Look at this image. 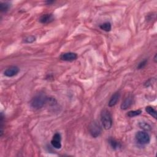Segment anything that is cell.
I'll return each instance as SVG.
<instances>
[{
    "label": "cell",
    "mask_w": 157,
    "mask_h": 157,
    "mask_svg": "<svg viewBox=\"0 0 157 157\" xmlns=\"http://www.w3.org/2000/svg\"><path fill=\"white\" fill-rule=\"evenodd\" d=\"M47 101V97L44 93H39L36 95L31 101V106L34 109L42 108Z\"/></svg>",
    "instance_id": "obj_1"
},
{
    "label": "cell",
    "mask_w": 157,
    "mask_h": 157,
    "mask_svg": "<svg viewBox=\"0 0 157 157\" xmlns=\"http://www.w3.org/2000/svg\"><path fill=\"white\" fill-rule=\"evenodd\" d=\"M101 121L104 128L106 130H110L112 126V118L110 112L104 109L101 112Z\"/></svg>",
    "instance_id": "obj_2"
},
{
    "label": "cell",
    "mask_w": 157,
    "mask_h": 157,
    "mask_svg": "<svg viewBox=\"0 0 157 157\" xmlns=\"http://www.w3.org/2000/svg\"><path fill=\"white\" fill-rule=\"evenodd\" d=\"M135 137L137 142L141 145L148 144L150 141V137L149 134L144 131H139L137 132Z\"/></svg>",
    "instance_id": "obj_3"
},
{
    "label": "cell",
    "mask_w": 157,
    "mask_h": 157,
    "mask_svg": "<svg viewBox=\"0 0 157 157\" xmlns=\"http://www.w3.org/2000/svg\"><path fill=\"white\" fill-rule=\"evenodd\" d=\"M89 131L92 137L96 138V137H99L101 135L102 129L99 123L94 121L90 124Z\"/></svg>",
    "instance_id": "obj_4"
},
{
    "label": "cell",
    "mask_w": 157,
    "mask_h": 157,
    "mask_svg": "<svg viewBox=\"0 0 157 157\" xmlns=\"http://www.w3.org/2000/svg\"><path fill=\"white\" fill-rule=\"evenodd\" d=\"M62 136L59 133H55L51 141V144L53 147L56 149H60L62 148Z\"/></svg>",
    "instance_id": "obj_5"
},
{
    "label": "cell",
    "mask_w": 157,
    "mask_h": 157,
    "mask_svg": "<svg viewBox=\"0 0 157 157\" xmlns=\"http://www.w3.org/2000/svg\"><path fill=\"white\" fill-rule=\"evenodd\" d=\"M60 59L63 61L65 62H72L75 60L77 58V55L74 52H66L62 53L60 56Z\"/></svg>",
    "instance_id": "obj_6"
},
{
    "label": "cell",
    "mask_w": 157,
    "mask_h": 157,
    "mask_svg": "<svg viewBox=\"0 0 157 157\" xmlns=\"http://www.w3.org/2000/svg\"><path fill=\"white\" fill-rule=\"evenodd\" d=\"M20 71L19 68L16 66H12L8 68H7L4 74L5 76L8 77H12L16 75Z\"/></svg>",
    "instance_id": "obj_7"
},
{
    "label": "cell",
    "mask_w": 157,
    "mask_h": 157,
    "mask_svg": "<svg viewBox=\"0 0 157 157\" xmlns=\"http://www.w3.org/2000/svg\"><path fill=\"white\" fill-rule=\"evenodd\" d=\"M133 104V97L132 96H128L122 102L120 108L122 110H127Z\"/></svg>",
    "instance_id": "obj_8"
},
{
    "label": "cell",
    "mask_w": 157,
    "mask_h": 157,
    "mask_svg": "<svg viewBox=\"0 0 157 157\" xmlns=\"http://www.w3.org/2000/svg\"><path fill=\"white\" fill-rule=\"evenodd\" d=\"M54 21V17L52 14H46L43 15L39 18V21L41 24H47Z\"/></svg>",
    "instance_id": "obj_9"
},
{
    "label": "cell",
    "mask_w": 157,
    "mask_h": 157,
    "mask_svg": "<svg viewBox=\"0 0 157 157\" xmlns=\"http://www.w3.org/2000/svg\"><path fill=\"white\" fill-rule=\"evenodd\" d=\"M120 97V93L115 92L111 98V99L108 103L109 106L112 107H114V106H115L117 104V103H118V101H119Z\"/></svg>",
    "instance_id": "obj_10"
},
{
    "label": "cell",
    "mask_w": 157,
    "mask_h": 157,
    "mask_svg": "<svg viewBox=\"0 0 157 157\" xmlns=\"http://www.w3.org/2000/svg\"><path fill=\"white\" fill-rule=\"evenodd\" d=\"M108 143L110 146L112 147V149L115 150H119L122 148L121 143L119 141H117L115 139L112 138V137H110V138L108 139Z\"/></svg>",
    "instance_id": "obj_11"
},
{
    "label": "cell",
    "mask_w": 157,
    "mask_h": 157,
    "mask_svg": "<svg viewBox=\"0 0 157 157\" xmlns=\"http://www.w3.org/2000/svg\"><path fill=\"white\" fill-rule=\"evenodd\" d=\"M146 112H147V114H149V115H150L151 116H152L154 119H156L157 117V112L156 111L152 106H147L146 107Z\"/></svg>",
    "instance_id": "obj_12"
},
{
    "label": "cell",
    "mask_w": 157,
    "mask_h": 157,
    "mask_svg": "<svg viewBox=\"0 0 157 157\" xmlns=\"http://www.w3.org/2000/svg\"><path fill=\"white\" fill-rule=\"evenodd\" d=\"M11 8V4L8 2H4L0 3V11L2 12H6Z\"/></svg>",
    "instance_id": "obj_13"
},
{
    "label": "cell",
    "mask_w": 157,
    "mask_h": 157,
    "mask_svg": "<svg viewBox=\"0 0 157 157\" xmlns=\"http://www.w3.org/2000/svg\"><path fill=\"white\" fill-rule=\"evenodd\" d=\"M100 28L101 30H103L106 32H109L112 29V25L109 22H104V23L101 24L100 25Z\"/></svg>",
    "instance_id": "obj_14"
},
{
    "label": "cell",
    "mask_w": 157,
    "mask_h": 157,
    "mask_svg": "<svg viewBox=\"0 0 157 157\" xmlns=\"http://www.w3.org/2000/svg\"><path fill=\"white\" fill-rule=\"evenodd\" d=\"M4 114L3 112L1 113V116H0V136L1 137L3 136V128H4Z\"/></svg>",
    "instance_id": "obj_15"
},
{
    "label": "cell",
    "mask_w": 157,
    "mask_h": 157,
    "mask_svg": "<svg viewBox=\"0 0 157 157\" xmlns=\"http://www.w3.org/2000/svg\"><path fill=\"white\" fill-rule=\"evenodd\" d=\"M141 113H142L141 110L131 111L127 113V116L129 117H136V116H138V115H141Z\"/></svg>",
    "instance_id": "obj_16"
},
{
    "label": "cell",
    "mask_w": 157,
    "mask_h": 157,
    "mask_svg": "<svg viewBox=\"0 0 157 157\" xmlns=\"http://www.w3.org/2000/svg\"><path fill=\"white\" fill-rule=\"evenodd\" d=\"M139 127L144 131H150L152 129L151 126L146 122H141L139 123Z\"/></svg>",
    "instance_id": "obj_17"
},
{
    "label": "cell",
    "mask_w": 157,
    "mask_h": 157,
    "mask_svg": "<svg viewBox=\"0 0 157 157\" xmlns=\"http://www.w3.org/2000/svg\"><path fill=\"white\" fill-rule=\"evenodd\" d=\"M36 41V37L34 36H30L27 37L25 39H24V42L25 43H33Z\"/></svg>",
    "instance_id": "obj_18"
},
{
    "label": "cell",
    "mask_w": 157,
    "mask_h": 157,
    "mask_svg": "<svg viewBox=\"0 0 157 157\" xmlns=\"http://www.w3.org/2000/svg\"><path fill=\"white\" fill-rule=\"evenodd\" d=\"M147 59H146V60L142 61L141 62H140L138 65V66H137V68L138 69H143L146 65H147Z\"/></svg>",
    "instance_id": "obj_19"
},
{
    "label": "cell",
    "mask_w": 157,
    "mask_h": 157,
    "mask_svg": "<svg viewBox=\"0 0 157 157\" xmlns=\"http://www.w3.org/2000/svg\"><path fill=\"white\" fill-rule=\"evenodd\" d=\"M54 2L53 1H47L46 3L47 4V5H51L52 3H53Z\"/></svg>",
    "instance_id": "obj_20"
},
{
    "label": "cell",
    "mask_w": 157,
    "mask_h": 157,
    "mask_svg": "<svg viewBox=\"0 0 157 157\" xmlns=\"http://www.w3.org/2000/svg\"><path fill=\"white\" fill-rule=\"evenodd\" d=\"M156 54L155 55V58H154V60H155V62H156Z\"/></svg>",
    "instance_id": "obj_21"
}]
</instances>
